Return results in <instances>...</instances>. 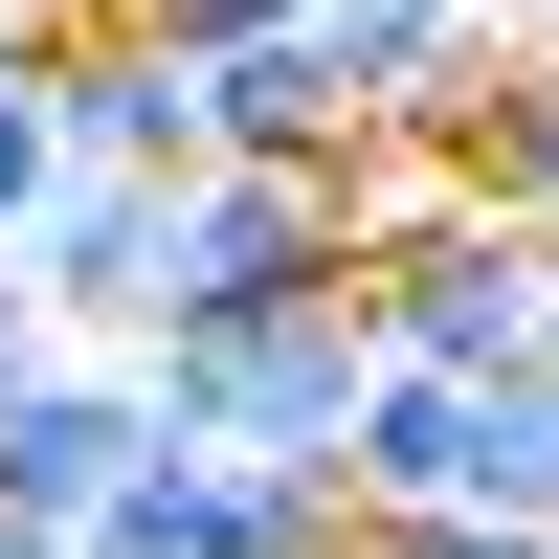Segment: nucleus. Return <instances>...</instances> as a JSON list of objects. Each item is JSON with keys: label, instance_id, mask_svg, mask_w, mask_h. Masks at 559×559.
Returning <instances> with one entry per match:
<instances>
[{"label": "nucleus", "instance_id": "nucleus-1", "mask_svg": "<svg viewBox=\"0 0 559 559\" xmlns=\"http://www.w3.org/2000/svg\"><path fill=\"white\" fill-rule=\"evenodd\" d=\"M134 381H157V426L247 448V471H336L358 381H381V313H358V292H269V313H157V336H134Z\"/></svg>", "mask_w": 559, "mask_h": 559}, {"label": "nucleus", "instance_id": "nucleus-2", "mask_svg": "<svg viewBox=\"0 0 559 559\" xmlns=\"http://www.w3.org/2000/svg\"><path fill=\"white\" fill-rule=\"evenodd\" d=\"M269 292H358L336 157H179L157 179V313H269ZM134 313V336H157Z\"/></svg>", "mask_w": 559, "mask_h": 559}, {"label": "nucleus", "instance_id": "nucleus-3", "mask_svg": "<svg viewBox=\"0 0 559 559\" xmlns=\"http://www.w3.org/2000/svg\"><path fill=\"white\" fill-rule=\"evenodd\" d=\"M358 313H381V358L492 381V358H537V336H559V247H537L515 202H448V224H403V247L358 269Z\"/></svg>", "mask_w": 559, "mask_h": 559}, {"label": "nucleus", "instance_id": "nucleus-4", "mask_svg": "<svg viewBox=\"0 0 559 559\" xmlns=\"http://www.w3.org/2000/svg\"><path fill=\"white\" fill-rule=\"evenodd\" d=\"M45 134H68L90 179H179V157H224V134H202V45L134 23V0L45 23Z\"/></svg>", "mask_w": 559, "mask_h": 559}, {"label": "nucleus", "instance_id": "nucleus-5", "mask_svg": "<svg viewBox=\"0 0 559 559\" xmlns=\"http://www.w3.org/2000/svg\"><path fill=\"white\" fill-rule=\"evenodd\" d=\"M134 448H157V381H134V358H68V336H45L23 381H0V515H90Z\"/></svg>", "mask_w": 559, "mask_h": 559}, {"label": "nucleus", "instance_id": "nucleus-6", "mask_svg": "<svg viewBox=\"0 0 559 559\" xmlns=\"http://www.w3.org/2000/svg\"><path fill=\"white\" fill-rule=\"evenodd\" d=\"M202 134H224V157H336V134H358V90H336V45H313V0L202 23Z\"/></svg>", "mask_w": 559, "mask_h": 559}, {"label": "nucleus", "instance_id": "nucleus-7", "mask_svg": "<svg viewBox=\"0 0 559 559\" xmlns=\"http://www.w3.org/2000/svg\"><path fill=\"white\" fill-rule=\"evenodd\" d=\"M23 292L45 313H68V336H134V313H157V179H45V202H23Z\"/></svg>", "mask_w": 559, "mask_h": 559}, {"label": "nucleus", "instance_id": "nucleus-8", "mask_svg": "<svg viewBox=\"0 0 559 559\" xmlns=\"http://www.w3.org/2000/svg\"><path fill=\"white\" fill-rule=\"evenodd\" d=\"M313 45H336L358 134H381V112H471V68H492V23H471V0H313Z\"/></svg>", "mask_w": 559, "mask_h": 559}, {"label": "nucleus", "instance_id": "nucleus-9", "mask_svg": "<svg viewBox=\"0 0 559 559\" xmlns=\"http://www.w3.org/2000/svg\"><path fill=\"white\" fill-rule=\"evenodd\" d=\"M448 157H471V202L559 224V45H492V68H471V112H448Z\"/></svg>", "mask_w": 559, "mask_h": 559}, {"label": "nucleus", "instance_id": "nucleus-10", "mask_svg": "<svg viewBox=\"0 0 559 559\" xmlns=\"http://www.w3.org/2000/svg\"><path fill=\"white\" fill-rule=\"evenodd\" d=\"M45 179H68V134H45V0H0V247H23Z\"/></svg>", "mask_w": 559, "mask_h": 559}, {"label": "nucleus", "instance_id": "nucleus-11", "mask_svg": "<svg viewBox=\"0 0 559 559\" xmlns=\"http://www.w3.org/2000/svg\"><path fill=\"white\" fill-rule=\"evenodd\" d=\"M358 559H559V537H515V515H358Z\"/></svg>", "mask_w": 559, "mask_h": 559}, {"label": "nucleus", "instance_id": "nucleus-12", "mask_svg": "<svg viewBox=\"0 0 559 559\" xmlns=\"http://www.w3.org/2000/svg\"><path fill=\"white\" fill-rule=\"evenodd\" d=\"M23 358H45V292H23V247H0V381H23Z\"/></svg>", "mask_w": 559, "mask_h": 559}, {"label": "nucleus", "instance_id": "nucleus-13", "mask_svg": "<svg viewBox=\"0 0 559 559\" xmlns=\"http://www.w3.org/2000/svg\"><path fill=\"white\" fill-rule=\"evenodd\" d=\"M471 23H492V45H537V23H559V0H471Z\"/></svg>", "mask_w": 559, "mask_h": 559}, {"label": "nucleus", "instance_id": "nucleus-14", "mask_svg": "<svg viewBox=\"0 0 559 559\" xmlns=\"http://www.w3.org/2000/svg\"><path fill=\"white\" fill-rule=\"evenodd\" d=\"M45 23H90V0H45Z\"/></svg>", "mask_w": 559, "mask_h": 559}, {"label": "nucleus", "instance_id": "nucleus-15", "mask_svg": "<svg viewBox=\"0 0 559 559\" xmlns=\"http://www.w3.org/2000/svg\"><path fill=\"white\" fill-rule=\"evenodd\" d=\"M537 45H559V23H537Z\"/></svg>", "mask_w": 559, "mask_h": 559}]
</instances>
